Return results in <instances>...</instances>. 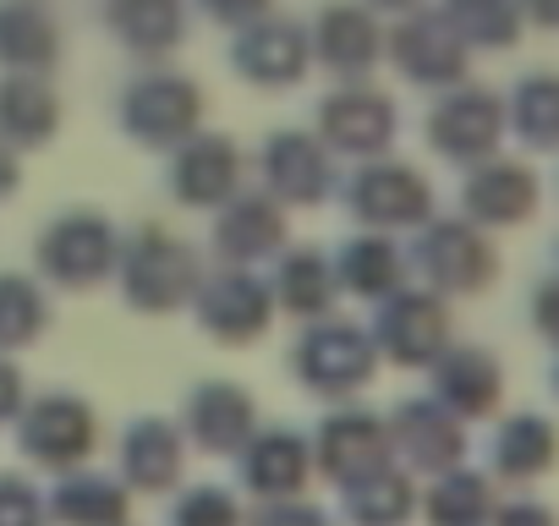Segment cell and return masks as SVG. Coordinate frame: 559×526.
Segmentation results:
<instances>
[{"instance_id":"obj_14","label":"cell","mask_w":559,"mask_h":526,"mask_svg":"<svg viewBox=\"0 0 559 526\" xmlns=\"http://www.w3.org/2000/svg\"><path fill=\"white\" fill-rule=\"evenodd\" d=\"M292 302H297V313L308 308H324V291H319V258H302V270H292Z\"/></svg>"},{"instance_id":"obj_8","label":"cell","mask_w":559,"mask_h":526,"mask_svg":"<svg viewBox=\"0 0 559 526\" xmlns=\"http://www.w3.org/2000/svg\"><path fill=\"white\" fill-rule=\"evenodd\" d=\"M230 187V148L219 143V148H198L187 165H181V192L187 198H198V203H209V198H219Z\"/></svg>"},{"instance_id":"obj_6","label":"cell","mask_w":559,"mask_h":526,"mask_svg":"<svg viewBox=\"0 0 559 526\" xmlns=\"http://www.w3.org/2000/svg\"><path fill=\"white\" fill-rule=\"evenodd\" d=\"M241 422H247V406H241L236 390H203V401H198V433H203V444H219V450L236 444Z\"/></svg>"},{"instance_id":"obj_7","label":"cell","mask_w":559,"mask_h":526,"mask_svg":"<svg viewBox=\"0 0 559 526\" xmlns=\"http://www.w3.org/2000/svg\"><path fill=\"white\" fill-rule=\"evenodd\" d=\"M252 482L263 488H297L302 482V450L286 439V433H269L252 455Z\"/></svg>"},{"instance_id":"obj_10","label":"cell","mask_w":559,"mask_h":526,"mask_svg":"<svg viewBox=\"0 0 559 526\" xmlns=\"http://www.w3.org/2000/svg\"><path fill=\"white\" fill-rule=\"evenodd\" d=\"M330 121L341 127V138L346 143H373L379 132H384V105H373V99H352V105H335L330 110Z\"/></svg>"},{"instance_id":"obj_13","label":"cell","mask_w":559,"mask_h":526,"mask_svg":"<svg viewBox=\"0 0 559 526\" xmlns=\"http://www.w3.org/2000/svg\"><path fill=\"white\" fill-rule=\"evenodd\" d=\"M181 526H230V504L219 493H198V499H187Z\"/></svg>"},{"instance_id":"obj_5","label":"cell","mask_w":559,"mask_h":526,"mask_svg":"<svg viewBox=\"0 0 559 526\" xmlns=\"http://www.w3.org/2000/svg\"><path fill=\"white\" fill-rule=\"evenodd\" d=\"M127 461H132V477L143 482V488H159L170 471H176V444H170V433L165 428H138L132 433V444H127Z\"/></svg>"},{"instance_id":"obj_1","label":"cell","mask_w":559,"mask_h":526,"mask_svg":"<svg viewBox=\"0 0 559 526\" xmlns=\"http://www.w3.org/2000/svg\"><path fill=\"white\" fill-rule=\"evenodd\" d=\"M127 280H132V297H138L148 313H159V308H165V302H176V297L187 291V280H192L187 252H181V247H170V241H159V236H148Z\"/></svg>"},{"instance_id":"obj_3","label":"cell","mask_w":559,"mask_h":526,"mask_svg":"<svg viewBox=\"0 0 559 526\" xmlns=\"http://www.w3.org/2000/svg\"><path fill=\"white\" fill-rule=\"evenodd\" d=\"M28 450L45 461H72L78 450H88V411H78L72 401L39 406V417L28 422Z\"/></svg>"},{"instance_id":"obj_15","label":"cell","mask_w":559,"mask_h":526,"mask_svg":"<svg viewBox=\"0 0 559 526\" xmlns=\"http://www.w3.org/2000/svg\"><path fill=\"white\" fill-rule=\"evenodd\" d=\"M12 401H17V379L0 368V411H12Z\"/></svg>"},{"instance_id":"obj_2","label":"cell","mask_w":559,"mask_h":526,"mask_svg":"<svg viewBox=\"0 0 559 526\" xmlns=\"http://www.w3.org/2000/svg\"><path fill=\"white\" fill-rule=\"evenodd\" d=\"M45 258H50V270L61 275V280H94L105 263H110V236H105V225H83V219H72V225H61L50 241H45Z\"/></svg>"},{"instance_id":"obj_17","label":"cell","mask_w":559,"mask_h":526,"mask_svg":"<svg viewBox=\"0 0 559 526\" xmlns=\"http://www.w3.org/2000/svg\"><path fill=\"white\" fill-rule=\"evenodd\" d=\"M12 187V170H7V159H0V192H7Z\"/></svg>"},{"instance_id":"obj_16","label":"cell","mask_w":559,"mask_h":526,"mask_svg":"<svg viewBox=\"0 0 559 526\" xmlns=\"http://www.w3.org/2000/svg\"><path fill=\"white\" fill-rule=\"evenodd\" d=\"M532 7H537V12L548 17V23H559V0H532Z\"/></svg>"},{"instance_id":"obj_9","label":"cell","mask_w":559,"mask_h":526,"mask_svg":"<svg viewBox=\"0 0 559 526\" xmlns=\"http://www.w3.org/2000/svg\"><path fill=\"white\" fill-rule=\"evenodd\" d=\"M39 324L34 313V297L23 280H0V340H28Z\"/></svg>"},{"instance_id":"obj_4","label":"cell","mask_w":559,"mask_h":526,"mask_svg":"<svg viewBox=\"0 0 559 526\" xmlns=\"http://www.w3.org/2000/svg\"><path fill=\"white\" fill-rule=\"evenodd\" d=\"M209 330H219V335H252V330H263V291L258 286H247V280H225L214 297H209Z\"/></svg>"},{"instance_id":"obj_12","label":"cell","mask_w":559,"mask_h":526,"mask_svg":"<svg viewBox=\"0 0 559 526\" xmlns=\"http://www.w3.org/2000/svg\"><path fill=\"white\" fill-rule=\"evenodd\" d=\"M116 510H121V504H116V493H110V488H99V482H88L83 493H78V488L67 493V515H72V521H99V515L110 521Z\"/></svg>"},{"instance_id":"obj_11","label":"cell","mask_w":559,"mask_h":526,"mask_svg":"<svg viewBox=\"0 0 559 526\" xmlns=\"http://www.w3.org/2000/svg\"><path fill=\"white\" fill-rule=\"evenodd\" d=\"M0 526H39V504L17 488V477H0Z\"/></svg>"}]
</instances>
